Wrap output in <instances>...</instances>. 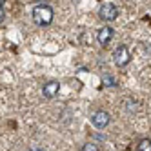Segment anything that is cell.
Returning a JSON list of instances; mask_svg holds the SVG:
<instances>
[{
  "mask_svg": "<svg viewBox=\"0 0 151 151\" xmlns=\"http://www.w3.org/2000/svg\"><path fill=\"white\" fill-rule=\"evenodd\" d=\"M53 17H55V13H53V9L46 4H42V6H37L33 9V13H31V18H33V22L37 26H42V27H46L53 22Z\"/></svg>",
  "mask_w": 151,
  "mask_h": 151,
  "instance_id": "6da1fadb",
  "label": "cell"
},
{
  "mask_svg": "<svg viewBox=\"0 0 151 151\" xmlns=\"http://www.w3.org/2000/svg\"><path fill=\"white\" fill-rule=\"evenodd\" d=\"M99 17L104 20V22H113V20H116V17H118V9H116V6H115V4L106 2V4H102V6H100Z\"/></svg>",
  "mask_w": 151,
  "mask_h": 151,
  "instance_id": "7a4b0ae2",
  "label": "cell"
},
{
  "mask_svg": "<svg viewBox=\"0 0 151 151\" xmlns=\"http://www.w3.org/2000/svg\"><path fill=\"white\" fill-rule=\"evenodd\" d=\"M113 58H115V64H116L118 68H124V66H127V64H129V60H131V55H129L127 47L122 44V46H118V47L115 49Z\"/></svg>",
  "mask_w": 151,
  "mask_h": 151,
  "instance_id": "3957f363",
  "label": "cell"
},
{
  "mask_svg": "<svg viewBox=\"0 0 151 151\" xmlns=\"http://www.w3.org/2000/svg\"><path fill=\"white\" fill-rule=\"evenodd\" d=\"M91 122H93V126H95L96 129H104V127L109 126L111 116H109V113H107V111H102V109H100V111H95V113H93Z\"/></svg>",
  "mask_w": 151,
  "mask_h": 151,
  "instance_id": "277c9868",
  "label": "cell"
},
{
  "mask_svg": "<svg viewBox=\"0 0 151 151\" xmlns=\"http://www.w3.org/2000/svg\"><path fill=\"white\" fill-rule=\"evenodd\" d=\"M58 91H60V84L57 80H49V82L44 84V88H42V95H44L46 99H55Z\"/></svg>",
  "mask_w": 151,
  "mask_h": 151,
  "instance_id": "5b68a950",
  "label": "cell"
},
{
  "mask_svg": "<svg viewBox=\"0 0 151 151\" xmlns=\"http://www.w3.org/2000/svg\"><path fill=\"white\" fill-rule=\"evenodd\" d=\"M111 38H113V29L107 27V26H104L102 29H99V33H96V40H99L100 46H107L111 42Z\"/></svg>",
  "mask_w": 151,
  "mask_h": 151,
  "instance_id": "8992f818",
  "label": "cell"
},
{
  "mask_svg": "<svg viewBox=\"0 0 151 151\" xmlns=\"http://www.w3.org/2000/svg\"><path fill=\"white\" fill-rule=\"evenodd\" d=\"M102 84H104V88H116V80L111 77L109 73H106V75H104V80H102Z\"/></svg>",
  "mask_w": 151,
  "mask_h": 151,
  "instance_id": "52a82bcc",
  "label": "cell"
},
{
  "mask_svg": "<svg viewBox=\"0 0 151 151\" xmlns=\"http://www.w3.org/2000/svg\"><path fill=\"white\" fill-rule=\"evenodd\" d=\"M137 151H151V140L149 138H142L137 146Z\"/></svg>",
  "mask_w": 151,
  "mask_h": 151,
  "instance_id": "ba28073f",
  "label": "cell"
},
{
  "mask_svg": "<svg viewBox=\"0 0 151 151\" xmlns=\"http://www.w3.org/2000/svg\"><path fill=\"white\" fill-rule=\"evenodd\" d=\"M82 151H99V146H96L95 142H88L82 146Z\"/></svg>",
  "mask_w": 151,
  "mask_h": 151,
  "instance_id": "9c48e42d",
  "label": "cell"
},
{
  "mask_svg": "<svg viewBox=\"0 0 151 151\" xmlns=\"http://www.w3.org/2000/svg\"><path fill=\"white\" fill-rule=\"evenodd\" d=\"M127 111H137V104H135V100H127Z\"/></svg>",
  "mask_w": 151,
  "mask_h": 151,
  "instance_id": "30bf717a",
  "label": "cell"
},
{
  "mask_svg": "<svg viewBox=\"0 0 151 151\" xmlns=\"http://www.w3.org/2000/svg\"><path fill=\"white\" fill-rule=\"evenodd\" d=\"M4 20H6V11H4L2 7H0V24H2Z\"/></svg>",
  "mask_w": 151,
  "mask_h": 151,
  "instance_id": "8fae6325",
  "label": "cell"
},
{
  "mask_svg": "<svg viewBox=\"0 0 151 151\" xmlns=\"http://www.w3.org/2000/svg\"><path fill=\"white\" fill-rule=\"evenodd\" d=\"M4 2H6V0H0V7H2V6H4Z\"/></svg>",
  "mask_w": 151,
  "mask_h": 151,
  "instance_id": "7c38bea8",
  "label": "cell"
},
{
  "mask_svg": "<svg viewBox=\"0 0 151 151\" xmlns=\"http://www.w3.org/2000/svg\"><path fill=\"white\" fill-rule=\"evenodd\" d=\"M37 151H40V149H37Z\"/></svg>",
  "mask_w": 151,
  "mask_h": 151,
  "instance_id": "4fadbf2b",
  "label": "cell"
}]
</instances>
